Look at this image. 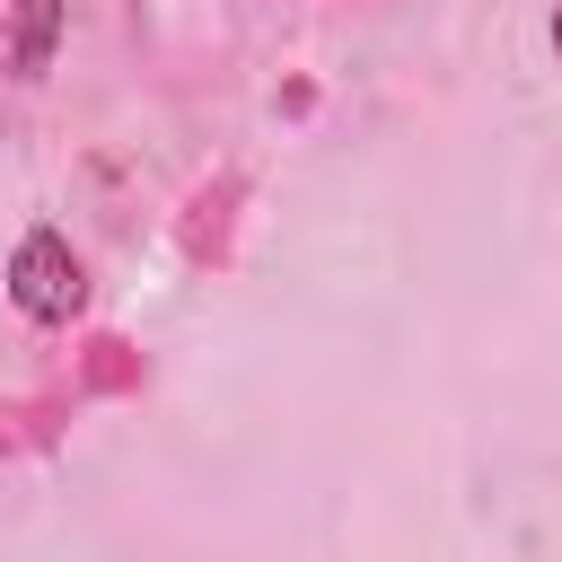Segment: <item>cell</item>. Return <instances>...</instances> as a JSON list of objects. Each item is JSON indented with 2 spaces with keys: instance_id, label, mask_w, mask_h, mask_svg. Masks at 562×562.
I'll list each match as a JSON object with an SVG mask.
<instances>
[{
  "instance_id": "cell-1",
  "label": "cell",
  "mask_w": 562,
  "mask_h": 562,
  "mask_svg": "<svg viewBox=\"0 0 562 562\" xmlns=\"http://www.w3.org/2000/svg\"><path fill=\"white\" fill-rule=\"evenodd\" d=\"M9 299H18V316H35V325H70V316L88 307V272H79L70 237H53V228L18 237V255H9Z\"/></svg>"
},
{
  "instance_id": "cell-2",
  "label": "cell",
  "mask_w": 562,
  "mask_h": 562,
  "mask_svg": "<svg viewBox=\"0 0 562 562\" xmlns=\"http://www.w3.org/2000/svg\"><path fill=\"white\" fill-rule=\"evenodd\" d=\"M53 35H61V0H18L9 70H18V79H44V61H53Z\"/></svg>"
},
{
  "instance_id": "cell-3",
  "label": "cell",
  "mask_w": 562,
  "mask_h": 562,
  "mask_svg": "<svg viewBox=\"0 0 562 562\" xmlns=\"http://www.w3.org/2000/svg\"><path fill=\"white\" fill-rule=\"evenodd\" d=\"M553 53H562V9H553Z\"/></svg>"
}]
</instances>
